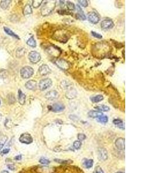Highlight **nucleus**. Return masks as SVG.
Masks as SVG:
<instances>
[{"label": "nucleus", "instance_id": "7", "mask_svg": "<svg viewBox=\"0 0 154 173\" xmlns=\"http://www.w3.org/2000/svg\"><path fill=\"white\" fill-rule=\"evenodd\" d=\"M19 141L22 143L26 144H29L32 143L33 138L29 133H25L21 135L19 138Z\"/></svg>", "mask_w": 154, "mask_h": 173}, {"label": "nucleus", "instance_id": "27", "mask_svg": "<svg viewBox=\"0 0 154 173\" xmlns=\"http://www.w3.org/2000/svg\"><path fill=\"white\" fill-rule=\"evenodd\" d=\"M26 50L24 49V48H19L16 51V56L17 57H22L24 55Z\"/></svg>", "mask_w": 154, "mask_h": 173}, {"label": "nucleus", "instance_id": "29", "mask_svg": "<svg viewBox=\"0 0 154 173\" xmlns=\"http://www.w3.org/2000/svg\"><path fill=\"white\" fill-rule=\"evenodd\" d=\"M42 2H43L42 0H35V1H32V6L34 8H37L40 6Z\"/></svg>", "mask_w": 154, "mask_h": 173}, {"label": "nucleus", "instance_id": "2", "mask_svg": "<svg viewBox=\"0 0 154 173\" xmlns=\"http://www.w3.org/2000/svg\"><path fill=\"white\" fill-rule=\"evenodd\" d=\"M34 70L30 66H24L20 71L21 76L24 79H28L34 74Z\"/></svg>", "mask_w": 154, "mask_h": 173}, {"label": "nucleus", "instance_id": "6", "mask_svg": "<svg viewBox=\"0 0 154 173\" xmlns=\"http://www.w3.org/2000/svg\"><path fill=\"white\" fill-rule=\"evenodd\" d=\"M88 20L92 24H97L100 20V16L97 12H91L88 14L87 16Z\"/></svg>", "mask_w": 154, "mask_h": 173}, {"label": "nucleus", "instance_id": "16", "mask_svg": "<svg viewBox=\"0 0 154 173\" xmlns=\"http://www.w3.org/2000/svg\"><path fill=\"white\" fill-rule=\"evenodd\" d=\"M76 6L77 11V13L76 14V17L78 19H79V20H85L86 19V16L84 14L83 10H82L80 6L77 5Z\"/></svg>", "mask_w": 154, "mask_h": 173}, {"label": "nucleus", "instance_id": "34", "mask_svg": "<svg viewBox=\"0 0 154 173\" xmlns=\"http://www.w3.org/2000/svg\"><path fill=\"white\" fill-rule=\"evenodd\" d=\"M78 2L82 6H83V7L86 8L87 7L88 5V1H86V0H80V1H78Z\"/></svg>", "mask_w": 154, "mask_h": 173}, {"label": "nucleus", "instance_id": "15", "mask_svg": "<svg viewBox=\"0 0 154 173\" xmlns=\"http://www.w3.org/2000/svg\"><path fill=\"white\" fill-rule=\"evenodd\" d=\"M116 146L118 149L125 150V139L123 138H119L116 140Z\"/></svg>", "mask_w": 154, "mask_h": 173}, {"label": "nucleus", "instance_id": "17", "mask_svg": "<svg viewBox=\"0 0 154 173\" xmlns=\"http://www.w3.org/2000/svg\"><path fill=\"white\" fill-rule=\"evenodd\" d=\"M26 95L22 92V91L19 89L18 91V99L20 104L23 105L26 102Z\"/></svg>", "mask_w": 154, "mask_h": 173}, {"label": "nucleus", "instance_id": "25", "mask_svg": "<svg viewBox=\"0 0 154 173\" xmlns=\"http://www.w3.org/2000/svg\"><path fill=\"white\" fill-rule=\"evenodd\" d=\"M11 1H8V0H5V1H1L0 2V6L3 9H6L9 6V4H11Z\"/></svg>", "mask_w": 154, "mask_h": 173}, {"label": "nucleus", "instance_id": "21", "mask_svg": "<svg viewBox=\"0 0 154 173\" xmlns=\"http://www.w3.org/2000/svg\"><path fill=\"white\" fill-rule=\"evenodd\" d=\"M113 124L117 125L119 128L122 129H125V125H124V124L123 123L122 121L120 120V119H115V120H114Z\"/></svg>", "mask_w": 154, "mask_h": 173}, {"label": "nucleus", "instance_id": "38", "mask_svg": "<svg viewBox=\"0 0 154 173\" xmlns=\"http://www.w3.org/2000/svg\"><path fill=\"white\" fill-rule=\"evenodd\" d=\"M5 142H6V140H5V139H4L3 140H1V141H0V151L2 149V148H3V147H4L5 143Z\"/></svg>", "mask_w": 154, "mask_h": 173}, {"label": "nucleus", "instance_id": "8", "mask_svg": "<svg viewBox=\"0 0 154 173\" xmlns=\"http://www.w3.org/2000/svg\"><path fill=\"white\" fill-rule=\"evenodd\" d=\"M101 28L103 30H107L112 28L114 27V24L113 22L109 19H104L101 22Z\"/></svg>", "mask_w": 154, "mask_h": 173}, {"label": "nucleus", "instance_id": "28", "mask_svg": "<svg viewBox=\"0 0 154 173\" xmlns=\"http://www.w3.org/2000/svg\"><path fill=\"white\" fill-rule=\"evenodd\" d=\"M108 121H109V119H108V117L106 116V115H102V116L100 117L99 118H97V121L102 124L107 123Z\"/></svg>", "mask_w": 154, "mask_h": 173}, {"label": "nucleus", "instance_id": "3", "mask_svg": "<svg viewBox=\"0 0 154 173\" xmlns=\"http://www.w3.org/2000/svg\"><path fill=\"white\" fill-rule=\"evenodd\" d=\"M52 83H53L52 80L50 79H49V78L42 80L39 83V89L41 91H45L51 86Z\"/></svg>", "mask_w": 154, "mask_h": 173}, {"label": "nucleus", "instance_id": "39", "mask_svg": "<svg viewBox=\"0 0 154 173\" xmlns=\"http://www.w3.org/2000/svg\"><path fill=\"white\" fill-rule=\"evenodd\" d=\"M96 173H104V172L101 167H98L96 169Z\"/></svg>", "mask_w": 154, "mask_h": 173}, {"label": "nucleus", "instance_id": "10", "mask_svg": "<svg viewBox=\"0 0 154 173\" xmlns=\"http://www.w3.org/2000/svg\"><path fill=\"white\" fill-rule=\"evenodd\" d=\"M59 97L58 92L55 90L49 91L45 95V98L49 100H54L58 98Z\"/></svg>", "mask_w": 154, "mask_h": 173}, {"label": "nucleus", "instance_id": "35", "mask_svg": "<svg viewBox=\"0 0 154 173\" xmlns=\"http://www.w3.org/2000/svg\"><path fill=\"white\" fill-rule=\"evenodd\" d=\"M91 34H92V35L93 37H96V38H98V39L102 38V35H101V34H99L98 33H96V32L91 31Z\"/></svg>", "mask_w": 154, "mask_h": 173}, {"label": "nucleus", "instance_id": "37", "mask_svg": "<svg viewBox=\"0 0 154 173\" xmlns=\"http://www.w3.org/2000/svg\"><path fill=\"white\" fill-rule=\"evenodd\" d=\"M7 167L8 168V169H9L10 170H12V171H13L14 169H15V166H14V164H8Z\"/></svg>", "mask_w": 154, "mask_h": 173}, {"label": "nucleus", "instance_id": "26", "mask_svg": "<svg viewBox=\"0 0 154 173\" xmlns=\"http://www.w3.org/2000/svg\"><path fill=\"white\" fill-rule=\"evenodd\" d=\"M95 109H97L98 110L102 111H108L110 110V107L106 105H99L95 107Z\"/></svg>", "mask_w": 154, "mask_h": 173}, {"label": "nucleus", "instance_id": "23", "mask_svg": "<svg viewBox=\"0 0 154 173\" xmlns=\"http://www.w3.org/2000/svg\"><path fill=\"white\" fill-rule=\"evenodd\" d=\"M4 31H5V32L8 34V35H9L10 36H12V37H14L15 38L17 39H20L19 37H18V36L16 35L15 33H14V32H13L11 30V29H9V28L4 27Z\"/></svg>", "mask_w": 154, "mask_h": 173}, {"label": "nucleus", "instance_id": "24", "mask_svg": "<svg viewBox=\"0 0 154 173\" xmlns=\"http://www.w3.org/2000/svg\"><path fill=\"white\" fill-rule=\"evenodd\" d=\"M27 44L32 47H35L37 46V42H36V40L34 39V37H31L27 40Z\"/></svg>", "mask_w": 154, "mask_h": 173}, {"label": "nucleus", "instance_id": "11", "mask_svg": "<svg viewBox=\"0 0 154 173\" xmlns=\"http://www.w3.org/2000/svg\"><path fill=\"white\" fill-rule=\"evenodd\" d=\"M38 72L41 76H46V75L50 74L51 73V69L48 65L43 64L39 67Z\"/></svg>", "mask_w": 154, "mask_h": 173}, {"label": "nucleus", "instance_id": "44", "mask_svg": "<svg viewBox=\"0 0 154 173\" xmlns=\"http://www.w3.org/2000/svg\"><path fill=\"white\" fill-rule=\"evenodd\" d=\"M0 104H1V101H0Z\"/></svg>", "mask_w": 154, "mask_h": 173}, {"label": "nucleus", "instance_id": "42", "mask_svg": "<svg viewBox=\"0 0 154 173\" xmlns=\"http://www.w3.org/2000/svg\"><path fill=\"white\" fill-rule=\"evenodd\" d=\"M1 173H9V172L6 170H3L1 171Z\"/></svg>", "mask_w": 154, "mask_h": 173}, {"label": "nucleus", "instance_id": "40", "mask_svg": "<svg viewBox=\"0 0 154 173\" xmlns=\"http://www.w3.org/2000/svg\"><path fill=\"white\" fill-rule=\"evenodd\" d=\"M14 159L15 161H20L22 159V155H19L16 156Z\"/></svg>", "mask_w": 154, "mask_h": 173}, {"label": "nucleus", "instance_id": "30", "mask_svg": "<svg viewBox=\"0 0 154 173\" xmlns=\"http://www.w3.org/2000/svg\"><path fill=\"white\" fill-rule=\"evenodd\" d=\"M66 6L68 9L70 11L75 10V8H76V6H75V4H73V2H70V1H66Z\"/></svg>", "mask_w": 154, "mask_h": 173}, {"label": "nucleus", "instance_id": "33", "mask_svg": "<svg viewBox=\"0 0 154 173\" xmlns=\"http://www.w3.org/2000/svg\"><path fill=\"white\" fill-rule=\"evenodd\" d=\"M8 99L9 100V102L11 103H13L15 102V97L14 95H13L12 94H9L8 96Z\"/></svg>", "mask_w": 154, "mask_h": 173}, {"label": "nucleus", "instance_id": "36", "mask_svg": "<svg viewBox=\"0 0 154 173\" xmlns=\"http://www.w3.org/2000/svg\"><path fill=\"white\" fill-rule=\"evenodd\" d=\"M86 135H84V134L80 133L78 135V138L80 141H83V140L86 139Z\"/></svg>", "mask_w": 154, "mask_h": 173}, {"label": "nucleus", "instance_id": "43", "mask_svg": "<svg viewBox=\"0 0 154 173\" xmlns=\"http://www.w3.org/2000/svg\"><path fill=\"white\" fill-rule=\"evenodd\" d=\"M122 173V172H117V173Z\"/></svg>", "mask_w": 154, "mask_h": 173}, {"label": "nucleus", "instance_id": "41", "mask_svg": "<svg viewBox=\"0 0 154 173\" xmlns=\"http://www.w3.org/2000/svg\"><path fill=\"white\" fill-rule=\"evenodd\" d=\"M9 149L6 148V149H4V150H2V154H7V153H9Z\"/></svg>", "mask_w": 154, "mask_h": 173}, {"label": "nucleus", "instance_id": "9", "mask_svg": "<svg viewBox=\"0 0 154 173\" xmlns=\"http://www.w3.org/2000/svg\"><path fill=\"white\" fill-rule=\"evenodd\" d=\"M54 63L59 68L64 71H66L69 68V65L67 62L64 60L58 59L55 60Z\"/></svg>", "mask_w": 154, "mask_h": 173}, {"label": "nucleus", "instance_id": "12", "mask_svg": "<svg viewBox=\"0 0 154 173\" xmlns=\"http://www.w3.org/2000/svg\"><path fill=\"white\" fill-rule=\"evenodd\" d=\"M98 156L100 160L102 161H105L108 158V153L107 150L103 148H99L98 150Z\"/></svg>", "mask_w": 154, "mask_h": 173}, {"label": "nucleus", "instance_id": "1", "mask_svg": "<svg viewBox=\"0 0 154 173\" xmlns=\"http://www.w3.org/2000/svg\"><path fill=\"white\" fill-rule=\"evenodd\" d=\"M55 6V3L53 1H47L41 9V14L43 16H46L51 13Z\"/></svg>", "mask_w": 154, "mask_h": 173}, {"label": "nucleus", "instance_id": "31", "mask_svg": "<svg viewBox=\"0 0 154 173\" xmlns=\"http://www.w3.org/2000/svg\"><path fill=\"white\" fill-rule=\"evenodd\" d=\"M50 162V161L45 158H41L39 160V163L42 164H49Z\"/></svg>", "mask_w": 154, "mask_h": 173}, {"label": "nucleus", "instance_id": "18", "mask_svg": "<svg viewBox=\"0 0 154 173\" xmlns=\"http://www.w3.org/2000/svg\"><path fill=\"white\" fill-rule=\"evenodd\" d=\"M88 116L92 118H98L103 115V113H102L101 112L98 111H94V110L90 111L88 112Z\"/></svg>", "mask_w": 154, "mask_h": 173}, {"label": "nucleus", "instance_id": "14", "mask_svg": "<svg viewBox=\"0 0 154 173\" xmlns=\"http://www.w3.org/2000/svg\"><path fill=\"white\" fill-rule=\"evenodd\" d=\"M25 86L26 88L29 89V90H34L37 88V81L33 80H31L28 81L26 83Z\"/></svg>", "mask_w": 154, "mask_h": 173}, {"label": "nucleus", "instance_id": "13", "mask_svg": "<svg viewBox=\"0 0 154 173\" xmlns=\"http://www.w3.org/2000/svg\"><path fill=\"white\" fill-rule=\"evenodd\" d=\"M66 97L69 99H72L76 98L77 95V91L74 88L71 87L69 89H67L66 92Z\"/></svg>", "mask_w": 154, "mask_h": 173}, {"label": "nucleus", "instance_id": "19", "mask_svg": "<svg viewBox=\"0 0 154 173\" xmlns=\"http://www.w3.org/2000/svg\"><path fill=\"white\" fill-rule=\"evenodd\" d=\"M104 97L102 95H98L94 96L91 98V100L93 103H98L101 102L103 100Z\"/></svg>", "mask_w": 154, "mask_h": 173}, {"label": "nucleus", "instance_id": "32", "mask_svg": "<svg viewBox=\"0 0 154 173\" xmlns=\"http://www.w3.org/2000/svg\"><path fill=\"white\" fill-rule=\"evenodd\" d=\"M81 146V143L80 141H76L73 143V147L76 149H80Z\"/></svg>", "mask_w": 154, "mask_h": 173}, {"label": "nucleus", "instance_id": "4", "mask_svg": "<svg viewBox=\"0 0 154 173\" xmlns=\"http://www.w3.org/2000/svg\"><path fill=\"white\" fill-rule=\"evenodd\" d=\"M28 58L31 62L33 63H37L40 61L41 59L40 54L37 51H32L29 53Z\"/></svg>", "mask_w": 154, "mask_h": 173}, {"label": "nucleus", "instance_id": "22", "mask_svg": "<svg viewBox=\"0 0 154 173\" xmlns=\"http://www.w3.org/2000/svg\"><path fill=\"white\" fill-rule=\"evenodd\" d=\"M23 12L24 15H28V14L32 13V10L31 6L29 5V4L26 5L24 6L23 9Z\"/></svg>", "mask_w": 154, "mask_h": 173}, {"label": "nucleus", "instance_id": "20", "mask_svg": "<svg viewBox=\"0 0 154 173\" xmlns=\"http://www.w3.org/2000/svg\"><path fill=\"white\" fill-rule=\"evenodd\" d=\"M94 164V161L92 159H85L83 162L84 166L87 169H90L92 167Z\"/></svg>", "mask_w": 154, "mask_h": 173}, {"label": "nucleus", "instance_id": "5", "mask_svg": "<svg viewBox=\"0 0 154 173\" xmlns=\"http://www.w3.org/2000/svg\"><path fill=\"white\" fill-rule=\"evenodd\" d=\"M48 108L49 110L53 112H61L64 110L65 106L61 103H56L53 104L52 105L49 106Z\"/></svg>", "mask_w": 154, "mask_h": 173}]
</instances>
